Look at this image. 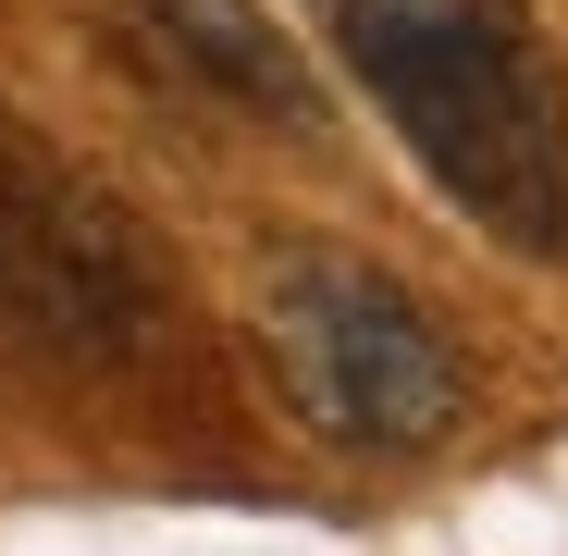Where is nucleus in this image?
Listing matches in <instances>:
<instances>
[{"label": "nucleus", "instance_id": "nucleus-1", "mask_svg": "<svg viewBox=\"0 0 568 556\" xmlns=\"http://www.w3.org/2000/svg\"><path fill=\"white\" fill-rule=\"evenodd\" d=\"M334 38L445 199L568 272V62L531 0H334Z\"/></svg>", "mask_w": 568, "mask_h": 556}, {"label": "nucleus", "instance_id": "nucleus-2", "mask_svg": "<svg viewBox=\"0 0 568 556\" xmlns=\"http://www.w3.org/2000/svg\"><path fill=\"white\" fill-rule=\"evenodd\" d=\"M260 358H272L284 408H297L322 445H346V457H420L469 408L457 334L396 285L384 260L322 247V235L260 272Z\"/></svg>", "mask_w": 568, "mask_h": 556}, {"label": "nucleus", "instance_id": "nucleus-3", "mask_svg": "<svg viewBox=\"0 0 568 556\" xmlns=\"http://www.w3.org/2000/svg\"><path fill=\"white\" fill-rule=\"evenodd\" d=\"M0 334L62 371H124L161 334L149 235L13 124H0Z\"/></svg>", "mask_w": 568, "mask_h": 556}, {"label": "nucleus", "instance_id": "nucleus-4", "mask_svg": "<svg viewBox=\"0 0 568 556\" xmlns=\"http://www.w3.org/2000/svg\"><path fill=\"white\" fill-rule=\"evenodd\" d=\"M136 38H149L161 62H185L199 87H223V100L310 124V74L272 50V26L247 13V0H136Z\"/></svg>", "mask_w": 568, "mask_h": 556}]
</instances>
